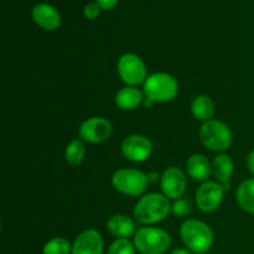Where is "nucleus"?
Wrapping results in <instances>:
<instances>
[{"label":"nucleus","instance_id":"39448f33","mask_svg":"<svg viewBox=\"0 0 254 254\" xmlns=\"http://www.w3.org/2000/svg\"><path fill=\"white\" fill-rule=\"evenodd\" d=\"M200 140L206 148L215 151H223L232 144V131L227 124L221 121L205 122L200 128Z\"/></svg>","mask_w":254,"mask_h":254},{"label":"nucleus","instance_id":"f3484780","mask_svg":"<svg viewBox=\"0 0 254 254\" xmlns=\"http://www.w3.org/2000/svg\"><path fill=\"white\" fill-rule=\"evenodd\" d=\"M108 230L109 232L113 236L118 238H128L135 231V225L131 221V218H129L126 215H116L113 217H111V220L108 221Z\"/></svg>","mask_w":254,"mask_h":254},{"label":"nucleus","instance_id":"f257e3e1","mask_svg":"<svg viewBox=\"0 0 254 254\" xmlns=\"http://www.w3.org/2000/svg\"><path fill=\"white\" fill-rule=\"evenodd\" d=\"M171 211L169 198L160 193H149L138 201L134 208V216L143 225L161 222Z\"/></svg>","mask_w":254,"mask_h":254},{"label":"nucleus","instance_id":"393cba45","mask_svg":"<svg viewBox=\"0 0 254 254\" xmlns=\"http://www.w3.org/2000/svg\"><path fill=\"white\" fill-rule=\"evenodd\" d=\"M96 2L101 6V9L109 10L118 2V0H96Z\"/></svg>","mask_w":254,"mask_h":254},{"label":"nucleus","instance_id":"412c9836","mask_svg":"<svg viewBox=\"0 0 254 254\" xmlns=\"http://www.w3.org/2000/svg\"><path fill=\"white\" fill-rule=\"evenodd\" d=\"M44 254H69L72 253V246L66 238L56 237L50 240L45 245Z\"/></svg>","mask_w":254,"mask_h":254},{"label":"nucleus","instance_id":"4468645a","mask_svg":"<svg viewBox=\"0 0 254 254\" xmlns=\"http://www.w3.org/2000/svg\"><path fill=\"white\" fill-rule=\"evenodd\" d=\"M186 170L193 180L206 181L212 171V166L205 155L193 154L186 161Z\"/></svg>","mask_w":254,"mask_h":254},{"label":"nucleus","instance_id":"cd10ccee","mask_svg":"<svg viewBox=\"0 0 254 254\" xmlns=\"http://www.w3.org/2000/svg\"><path fill=\"white\" fill-rule=\"evenodd\" d=\"M146 176H148L149 183H155V181L159 180V174H156V173H150L149 175H146Z\"/></svg>","mask_w":254,"mask_h":254},{"label":"nucleus","instance_id":"c85d7f7f","mask_svg":"<svg viewBox=\"0 0 254 254\" xmlns=\"http://www.w3.org/2000/svg\"><path fill=\"white\" fill-rule=\"evenodd\" d=\"M153 103H154V101H151V99L148 98V97H146V98H144V101H143V104H144V107H145V108H149V107H151V106H153Z\"/></svg>","mask_w":254,"mask_h":254},{"label":"nucleus","instance_id":"f03ea898","mask_svg":"<svg viewBox=\"0 0 254 254\" xmlns=\"http://www.w3.org/2000/svg\"><path fill=\"white\" fill-rule=\"evenodd\" d=\"M184 245L191 252L203 254L213 245V231L207 223L198 220H188L180 228Z\"/></svg>","mask_w":254,"mask_h":254},{"label":"nucleus","instance_id":"9b49d317","mask_svg":"<svg viewBox=\"0 0 254 254\" xmlns=\"http://www.w3.org/2000/svg\"><path fill=\"white\" fill-rule=\"evenodd\" d=\"M161 190L168 198L179 200L186 191V176L179 168H169L161 176Z\"/></svg>","mask_w":254,"mask_h":254},{"label":"nucleus","instance_id":"423d86ee","mask_svg":"<svg viewBox=\"0 0 254 254\" xmlns=\"http://www.w3.org/2000/svg\"><path fill=\"white\" fill-rule=\"evenodd\" d=\"M148 176L134 169H121L116 171L112 178L114 189L124 195L139 196L146 190Z\"/></svg>","mask_w":254,"mask_h":254},{"label":"nucleus","instance_id":"b1692460","mask_svg":"<svg viewBox=\"0 0 254 254\" xmlns=\"http://www.w3.org/2000/svg\"><path fill=\"white\" fill-rule=\"evenodd\" d=\"M83 12L87 19H96L101 12V6L97 2H89L84 6Z\"/></svg>","mask_w":254,"mask_h":254},{"label":"nucleus","instance_id":"aec40b11","mask_svg":"<svg viewBox=\"0 0 254 254\" xmlns=\"http://www.w3.org/2000/svg\"><path fill=\"white\" fill-rule=\"evenodd\" d=\"M84 155H86V149H84L83 143L79 139H74L67 145L64 158H66V161L69 165H79L83 161Z\"/></svg>","mask_w":254,"mask_h":254},{"label":"nucleus","instance_id":"bb28decb","mask_svg":"<svg viewBox=\"0 0 254 254\" xmlns=\"http://www.w3.org/2000/svg\"><path fill=\"white\" fill-rule=\"evenodd\" d=\"M170 254H192L190 250H185V248H176Z\"/></svg>","mask_w":254,"mask_h":254},{"label":"nucleus","instance_id":"5701e85b","mask_svg":"<svg viewBox=\"0 0 254 254\" xmlns=\"http://www.w3.org/2000/svg\"><path fill=\"white\" fill-rule=\"evenodd\" d=\"M171 210L176 217H185L192 211V205L190 201L185 200V198H179V200H175Z\"/></svg>","mask_w":254,"mask_h":254},{"label":"nucleus","instance_id":"7ed1b4c3","mask_svg":"<svg viewBox=\"0 0 254 254\" xmlns=\"http://www.w3.org/2000/svg\"><path fill=\"white\" fill-rule=\"evenodd\" d=\"M170 245V236L160 228L143 227L134 235L135 250L141 254H164Z\"/></svg>","mask_w":254,"mask_h":254},{"label":"nucleus","instance_id":"20e7f679","mask_svg":"<svg viewBox=\"0 0 254 254\" xmlns=\"http://www.w3.org/2000/svg\"><path fill=\"white\" fill-rule=\"evenodd\" d=\"M179 92L178 81L171 74L156 72L144 82V93L154 102L173 101Z\"/></svg>","mask_w":254,"mask_h":254},{"label":"nucleus","instance_id":"6e6552de","mask_svg":"<svg viewBox=\"0 0 254 254\" xmlns=\"http://www.w3.org/2000/svg\"><path fill=\"white\" fill-rule=\"evenodd\" d=\"M225 188L216 181H206L196 191V203L203 212H213L222 202Z\"/></svg>","mask_w":254,"mask_h":254},{"label":"nucleus","instance_id":"0eeeda50","mask_svg":"<svg viewBox=\"0 0 254 254\" xmlns=\"http://www.w3.org/2000/svg\"><path fill=\"white\" fill-rule=\"evenodd\" d=\"M118 73L128 86H138L145 82L146 67L143 60L135 54H126L118 61Z\"/></svg>","mask_w":254,"mask_h":254},{"label":"nucleus","instance_id":"9d476101","mask_svg":"<svg viewBox=\"0 0 254 254\" xmlns=\"http://www.w3.org/2000/svg\"><path fill=\"white\" fill-rule=\"evenodd\" d=\"M151 149V141L144 135H130L122 143V154L134 163L145 161L150 156Z\"/></svg>","mask_w":254,"mask_h":254},{"label":"nucleus","instance_id":"ddd939ff","mask_svg":"<svg viewBox=\"0 0 254 254\" xmlns=\"http://www.w3.org/2000/svg\"><path fill=\"white\" fill-rule=\"evenodd\" d=\"M31 15L34 21L45 30H56L61 24V15L50 4L35 5Z\"/></svg>","mask_w":254,"mask_h":254},{"label":"nucleus","instance_id":"a878e982","mask_svg":"<svg viewBox=\"0 0 254 254\" xmlns=\"http://www.w3.org/2000/svg\"><path fill=\"white\" fill-rule=\"evenodd\" d=\"M247 164H248V168H250V171L254 175V150H252L250 154H248Z\"/></svg>","mask_w":254,"mask_h":254},{"label":"nucleus","instance_id":"6ab92c4d","mask_svg":"<svg viewBox=\"0 0 254 254\" xmlns=\"http://www.w3.org/2000/svg\"><path fill=\"white\" fill-rule=\"evenodd\" d=\"M236 196L238 205L245 211L254 215V179L243 181L238 188Z\"/></svg>","mask_w":254,"mask_h":254},{"label":"nucleus","instance_id":"f8f14e48","mask_svg":"<svg viewBox=\"0 0 254 254\" xmlns=\"http://www.w3.org/2000/svg\"><path fill=\"white\" fill-rule=\"evenodd\" d=\"M103 238L96 230H86L79 233L72 246V254H102Z\"/></svg>","mask_w":254,"mask_h":254},{"label":"nucleus","instance_id":"a211bd4d","mask_svg":"<svg viewBox=\"0 0 254 254\" xmlns=\"http://www.w3.org/2000/svg\"><path fill=\"white\" fill-rule=\"evenodd\" d=\"M191 112L197 121L208 122L215 114V103L207 96H197L191 103Z\"/></svg>","mask_w":254,"mask_h":254},{"label":"nucleus","instance_id":"2eb2a0df","mask_svg":"<svg viewBox=\"0 0 254 254\" xmlns=\"http://www.w3.org/2000/svg\"><path fill=\"white\" fill-rule=\"evenodd\" d=\"M212 173L225 190H228L231 186L230 180L233 175V163L230 156L226 154L216 156L212 163Z\"/></svg>","mask_w":254,"mask_h":254},{"label":"nucleus","instance_id":"4be33fe9","mask_svg":"<svg viewBox=\"0 0 254 254\" xmlns=\"http://www.w3.org/2000/svg\"><path fill=\"white\" fill-rule=\"evenodd\" d=\"M108 254H135V246L128 238H118L111 245Z\"/></svg>","mask_w":254,"mask_h":254},{"label":"nucleus","instance_id":"dca6fc26","mask_svg":"<svg viewBox=\"0 0 254 254\" xmlns=\"http://www.w3.org/2000/svg\"><path fill=\"white\" fill-rule=\"evenodd\" d=\"M144 97L136 87L127 86L116 94V104L123 111H133L143 103Z\"/></svg>","mask_w":254,"mask_h":254},{"label":"nucleus","instance_id":"1a4fd4ad","mask_svg":"<svg viewBox=\"0 0 254 254\" xmlns=\"http://www.w3.org/2000/svg\"><path fill=\"white\" fill-rule=\"evenodd\" d=\"M113 127L107 119L101 117H93L83 122L79 128V136L88 143L97 144L107 140L111 136Z\"/></svg>","mask_w":254,"mask_h":254}]
</instances>
